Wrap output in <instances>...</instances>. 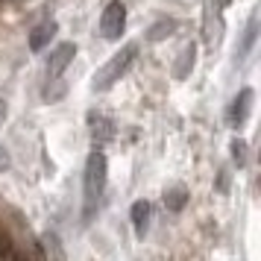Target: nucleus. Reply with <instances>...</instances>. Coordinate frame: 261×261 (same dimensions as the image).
Returning <instances> with one entry per match:
<instances>
[{
  "label": "nucleus",
  "instance_id": "1",
  "mask_svg": "<svg viewBox=\"0 0 261 261\" xmlns=\"http://www.w3.org/2000/svg\"><path fill=\"white\" fill-rule=\"evenodd\" d=\"M103 188H106V155L94 150L85 162V217H91L94 205L103 197Z\"/></svg>",
  "mask_w": 261,
  "mask_h": 261
},
{
  "label": "nucleus",
  "instance_id": "2",
  "mask_svg": "<svg viewBox=\"0 0 261 261\" xmlns=\"http://www.w3.org/2000/svg\"><path fill=\"white\" fill-rule=\"evenodd\" d=\"M135 53H138V47H135V44H126L120 53H115V56H112L106 65H103V71L94 76V88H97V91H109L112 85L118 83L120 76L129 71L132 59H135Z\"/></svg>",
  "mask_w": 261,
  "mask_h": 261
},
{
  "label": "nucleus",
  "instance_id": "3",
  "mask_svg": "<svg viewBox=\"0 0 261 261\" xmlns=\"http://www.w3.org/2000/svg\"><path fill=\"white\" fill-rule=\"evenodd\" d=\"M123 27H126V6L120 0H112L103 9V18H100V36L106 41H115V38H120Z\"/></svg>",
  "mask_w": 261,
  "mask_h": 261
},
{
  "label": "nucleus",
  "instance_id": "4",
  "mask_svg": "<svg viewBox=\"0 0 261 261\" xmlns=\"http://www.w3.org/2000/svg\"><path fill=\"white\" fill-rule=\"evenodd\" d=\"M73 56H76V44H71V41H62L59 47H53L50 62H47L50 76H62V71H65V68L73 62Z\"/></svg>",
  "mask_w": 261,
  "mask_h": 261
},
{
  "label": "nucleus",
  "instance_id": "5",
  "mask_svg": "<svg viewBox=\"0 0 261 261\" xmlns=\"http://www.w3.org/2000/svg\"><path fill=\"white\" fill-rule=\"evenodd\" d=\"M249 109H252V88H244V91H241V94L235 97V103L229 106V123H232L235 129L247 123Z\"/></svg>",
  "mask_w": 261,
  "mask_h": 261
},
{
  "label": "nucleus",
  "instance_id": "6",
  "mask_svg": "<svg viewBox=\"0 0 261 261\" xmlns=\"http://www.w3.org/2000/svg\"><path fill=\"white\" fill-rule=\"evenodd\" d=\"M56 36V24L53 21H44V24H38L30 30V50H36V53H41V50L50 44V38Z\"/></svg>",
  "mask_w": 261,
  "mask_h": 261
},
{
  "label": "nucleus",
  "instance_id": "7",
  "mask_svg": "<svg viewBox=\"0 0 261 261\" xmlns=\"http://www.w3.org/2000/svg\"><path fill=\"white\" fill-rule=\"evenodd\" d=\"M132 226H135V232L138 235H144V229H147V217H150V202L147 200H138V202H132Z\"/></svg>",
  "mask_w": 261,
  "mask_h": 261
},
{
  "label": "nucleus",
  "instance_id": "8",
  "mask_svg": "<svg viewBox=\"0 0 261 261\" xmlns=\"http://www.w3.org/2000/svg\"><path fill=\"white\" fill-rule=\"evenodd\" d=\"M185 202H188V191L179 188V185L165 194V205L170 208V212H182V208H185Z\"/></svg>",
  "mask_w": 261,
  "mask_h": 261
},
{
  "label": "nucleus",
  "instance_id": "9",
  "mask_svg": "<svg viewBox=\"0 0 261 261\" xmlns=\"http://www.w3.org/2000/svg\"><path fill=\"white\" fill-rule=\"evenodd\" d=\"M91 135H94V141H109L112 138V123L100 115H91Z\"/></svg>",
  "mask_w": 261,
  "mask_h": 261
},
{
  "label": "nucleus",
  "instance_id": "10",
  "mask_svg": "<svg viewBox=\"0 0 261 261\" xmlns=\"http://www.w3.org/2000/svg\"><path fill=\"white\" fill-rule=\"evenodd\" d=\"M191 68H194V44H191V47H185L182 59L176 62V80H185Z\"/></svg>",
  "mask_w": 261,
  "mask_h": 261
},
{
  "label": "nucleus",
  "instance_id": "11",
  "mask_svg": "<svg viewBox=\"0 0 261 261\" xmlns=\"http://www.w3.org/2000/svg\"><path fill=\"white\" fill-rule=\"evenodd\" d=\"M15 252H18V249H15V244L9 241V235L0 232V261H15Z\"/></svg>",
  "mask_w": 261,
  "mask_h": 261
},
{
  "label": "nucleus",
  "instance_id": "12",
  "mask_svg": "<svg viewBox=\"0 0 261 261\" xmlns=\"http://www.w3.org/2000/svg\"><path fill=\"white\" fill-rule=\"evenodd\" d=\"M173 30H176V21H159V27H153V30H150V38H153V41H159V38L170 36Z\"/></svg>",
  "mask_w": 261,
  "mask_h": 261
},
{
  "label": "nucleus",
  "instance_id": "13",
  "mask_svg": "<svg viewBox=\"0 0 261 261\" xmlns=\"http://www.w3.org/2000/svg\"><path fill=\"white\" fill-rule=\"evenodd\" d=\"M232 155H235L238 165H244V159H247V144H244V141H235V144H232Z\"/></svg>",
  "mask_w": 261,
  "mask_h": 261
},
{
  "label": "nucleus",
  "instance_id": "14",
  "mask_svg": "<svg viewBox=\"0 0 261 261\" xmlns=\"http://www.w3.org/2000/svg\"><path fill=\"white\" fill-rule=\"evenodd\" d=\"M6 167H9V153L0 147V170H6Z\"/></svg>",
  "mask_w": 261,
  "mask_h": 261
},
{
  "label": "nucleus",
  "instance_id": "15",
  "mask_svg": "<svg viewBox=\"0 0 261 261\" xmlns=\"http://www.w3.org/2000/svg\"><path fill=\"white\" fill-rule=\"evenodd\" d=\"M15 261H36V258H30V255H21V252H15Z\"/></svg>",
  "mask_w": 261,
  "mask_h": 261
},
{
  "label": "nucleus",
  "instance_id": "16",
  "mask_svg": "<svg viewBox=\"0 0 261 261\" xmlns=\"http://www.w3.org/2000/svg\"><path fill=\"white\" fill-rule=\"evenodd\" d=\"M3 118H6V106H3V100H0V123H3Z\"/></svg>",
  "mask_w": 261,
  "mask_h": 261
}]
</instances>
